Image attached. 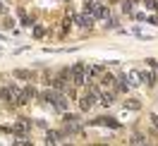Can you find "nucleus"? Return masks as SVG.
Segmentation results:
<instances>
[{"label":"nucleus","instance_id":"nucleus-12","mask_svg":"<svg viewBox=\"0 0 158 146\" xmlns=\"http://www.w3.org/2000/svg\"><path fill=\"white\" fill-rule=\"evenodd\" d=\"M151 122H153V125L158 127V115H153V117H151Z\"/></svg>","mask_w":158,"mask_h":146},{"label":"nucleus","instance_id":"nucleus-1","mask_svg":"<svg viewBox=\"0 0 158 146\" xmlns=\"http://www.w3.org/2000/svg\"><path fill=\"white\" fill-rule=\"evenodd\" d=\"M69 77H72V84H74V86H81V84L89 79V77H86V72H84V65H81V62H77L74 67L69 69Z\"/></svg>","mask_w":158,"mask_h":146},{"label":"nucleus","instance_id":"nucleus-2","mask_svg":"<svg viewBox=\"0 0 158 146\" xmlns=\"http://www.w3.org/2000/svg\"><path fill=\"white\" fill-rule=\"evenodd\" d=\"M96 98H98V89H89V91L81 96V101H79V108H81V110H89V108L96 103Z\"/></svg>","mask_w":158,"mask_h":146},{"label":"nucleus","instance_id":"nucleus-10","mask_svg":"<svg viewBox=\"0 0 158 146\" xmlns=\"http://www.w3.org/2000/svg\"><path fill=\"white\" fill-rule=\"evenodd\" d=\"M43 34H46L43 27H36V29H34V36H36V39H43Z\"/></svg>","mask_w":158,"mask_h":146},{"label":"nucleus","instance_id":"nucleus-5","mask_svg":"<svg viewBox=\"0 0 158 146\" xmlns=\"http://www.w3.org/2000/svg\"><path fill=\"white\" fill-rule=\"evenodd\" d=\"M77 22L81 24V27H91V24H94V15H79Z\"/></svg>","mask_w":158,"mask_h":146},{"label":"nucleus","instance_id":"nucleus-6","mask_svg":"<svg viewBox=\"0 0 158 146\" xmlns=\"http://www.w3.org/2000/svg\"><path fill=\"white\" fill-rule=\"evenodd\" d=\"M101 72H103V67H101V65H94V67H89V72H86V77H98Z\"/></svg>","mask_w":158,"mask_h":146},{"label":"nucleus","instance_id":"nucleus-8","mask_svg":"<svg viewBox=\"0 0 158 146\" xmlns=\"http://www.w3.org/2000/svg\"><path fill=\"white\" fill-rule=\"evenodd\" d=\"M125 106H127L129 110H139V108H141V103H139V101H127Z\"/></svg>","mask_w":158,"mask_h":146},{"label":"nucleus","instance_id":"nucleus-3","mask_svg":"<svg viewBox=\"0 0 158 146\" xmlns=\"http://www.w3.org/2000/svg\"><path fill=\"white\" fill-rule=\"evenodd\" d=\"M29 127H31V122L27 120V117H22L19 122H17V125L12 127V132H15V134H19V136H24L27 132H29Z\"/></svg>","mask_w":158,"mask_h":146},{"label":"nucleus","instance_id":"nucleus-13","mask_svg":"<svg viewBox=\"0 0 158 146\" xmlns=\"http://www.w3.org/2000/svg\"><path fill=\"white\" fill-rule=\"evenodd\" d=\"M0 12H7V7H5V5H2V2H0Z\"/></svg>","mask_w":158,"mask_h":146},{"label":"nucleus","instance_id":"nucleus-7","mask_svg":"<svg viewBox=\"0 0 158 146\" xmlns=\"http://www.w3.org/2000/svg\"><path fill=\"white\" fill-rule=\"evenodd\" d=\"M139 77H141V74H139L137 69H132V72H129V84H132V86H137L139 81H141V79H139Z\"/></svg>","mask_w":158,"mask_h":146},{"label":"nucleus","instance_id":"nucleus-9","mask_svg":"<svg viewBox=\"0 0 158 146\" xmlns=\"http://www.w3.org/2000/svg\"><path fill=\"white\" fill-rule=\"evenodd\" d=\"M15 77H19V79H29L31 74L27 72V69H17V72H15Z\"/></svg>","mask_w":158,"mask_h":146},{"label":"nucleus","instance_id":"nucleus-11","mask_svg":"<svg viewBox=\"0 0 158 146\" xmlns=\"http://www.w3.org/2000/svg\"><path fill=\"white\" fill-rule=\"evenodd\" d=\"M113 101H115V98H113V94H106V96H103V106H110Z\"/></svg>","mask_w":158,"mask_h":146},{"label":"nucleus","instance_id":"nucleus-4","mask_svg":"<svg viewBox=\"0 0 158 146\" xmlns=\"http://www.w3.org/2000/svg\"><path fill=\"white\" fill-rule=\"evenodd\" d=\"M94 125H108V127H113V129H118V122L115 120H110V117H98V120H94Z\"/></svg>","mask_w":158,"mask_h":146}]
</instances>
